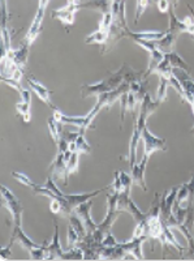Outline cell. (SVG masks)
Returning <instances> with one entry per match:
<instances>
[{
    "label": "cell",
    "mask_w": 194,
    "mask_h": 261,
    "mask_svg": "<svg viewBox=\"0 0 194 261\" xmlns=\"http://www.w3.org/2000/svg\"><path fill=\"white\" fill-rule=\"evenodd\" d=\"M181 85L184 88V92H185V101L190 103L194 98V81L185 77L181 80Z\"/></svg>",
    "instance_id": "24"
},
{
    "label": "cell",
    "mask_w": 194,
    "mask_h": 261,
    "mask_svg": "<svg viewBox=\"0 0 194 261\" xmlns=\"http://www.w3.org/2000/svg\"><path fill=\"white\" fill-rule=\"evenodd\" d=\"M71 150L67 151H58L55 160L51 163V171L52 175L56 178L63 179L65 176V170H67V163L69 157H71Z\"/></svg>",
    "instance_id": "14"
},
{
    "label": "cell",
    "mask_w": 194,
    "mask_h": 261,
    "mask_svg": "<svg viewBox=\"0 0 194 261\" xmlns=\"http://www.w3.org/2000/svg\"><path fill=\"white\" fill-rule=\"evenodd\" d=\"M127 67L128 64L124 63L116 72H112L108 77L104 80L99 81L95 84H85L81 86V97L89 98V97H98V95L103 94V93L112 92V90L118 89L121 84L127 83L125 77H127Z\"/></svg>",
    "instance_id": "3"
},
{
    "label": "cell",
    "mask_w": 194,
    "mask_h": 261,
    "mask_svg": "<svg viewBox=\"0 0 194 261\" xmlns=\"http://www.w3.org/2000/svg\"><path fill=\"white\" fill-rule=\"evenodd\" d=\"M109 188H111V186H107V187H104V188H100V190L94 191V192L77 193V195H67V193H63L62 191L58 188L55 180H53V178L51 176V178L47 179V181H46L43 186H38V184H37L36 187L33 188V191H34V193H36V195L46 196V197H48V199H53V197L59 199L63 204L62 214L63 216L68 217V216H71L72 213H74V211H76V208L78 206L79 204H82V202L88 201V200L94 199L95 196H98L99 193L104 192L106 190H109Z\"/></svg>",
    "instance_id": "1"
},
{
    "label": "cell",
    "mask_w": 194,
    "mask_h": 261,
    "mask_svg": "<svg viewBox=\"0 0 194 261\" xmlns=\"http://www.w3.org/2000/svg\"><path fill=\"white\" fill-rule=\"evenodd\" d=\"M30 105H32V93L26 89H22L20 92V102L16 105V109L25 123H29L32 119Z\"/></svg>",
    "instance_id": "15"
},
{
    "label": "cell",
    "mask_w": 194,
    "mask_h": 261,
    "mask_svg": "<svg viewBox=\"0 0 194 261\" xmlns=\"http://www.w3.org/2000/svg\"><path fill=\"white\" fill-rule=\"evenodd\" d=\"M190 34H191V36H193V37H194V29H193V32H191V33H190Z\"/></svg>",
    "instance_id": "39"
},
{
    "label": "cell",
    "mask_w": 194,
    "mask_h": 261,
    "mask_svg": "<svg viewBox=\"0 0 194 261\" xmlns=\"http://www.w3.org/2000/svg\"><path fill=\"white\" fill-rule=\"evenodd\" d=\"M12 176L16 179V180L18 181V183L24 184V186H26V187H30V188H34L37 186L36 183H33L32 179L29 178V176H26L25 174H22V172H17V171H13L12 172Z\"/></svg>",
    "instance_id": "30"
},
{
    "label": "cell",
    "mask_w": 194,
    "mask_h": 261,
    "mask_svg": "<svg viewBox=\"0 0 194 261\" xmlns=\"http://www.w3.org/2000/svg\"><path fill=\"white\" fill-rule=\"evenodd\" d=\"M144 140V155L151 157L158 150H167V141L164 139L156 137L149 128H145L142 132Z\"/></svg>",
    "instance_id": "5"
},
{
    "label": "cell",
    "mask_w": 194,
    "mask_h": 261,
    "mask_svg": "<svg viewBox=\"0 0 194 261\" xmlns=\"http://www.w3.org/2000/svg\"><path fill=\"white\" fill-rule=\"evenodd\" d=\"M85 3L84 0H68V4H82Z\"/></svg>",
    "instance_id": "36"
},
{
    "label": "cell",
    "mask_w": 194,
    "mask_h": 261,
    "mask_svg": "<svg viewBox=\"0 0 194 261\" xmlns=\"http://www.w3.org/2000/svg\"><path fill=\"white\" fill-rule=\"evenodd\" d=\"M29 45H26V43H21L20 47L17 48V50H11L9 53H7L6 55H3L2 57V60H11L12 63H15L17 67H20V68L24 69L25 65H26L27 63V58H29Z\"/></svg>",
    "instance_id": "10"
},
{
    "label": "cell",
    "mask_w": 194,
    "mask_h": 261,
    "mask_svg": "<svg viewBox=\"0 0 194 261\" xmlns=\"http://www.w3.org/2000/svg\"><path fill=\"white\" fill-rule=\"evenodd\" d=\"M48 241L43 242V246L41 248L33 249L30 253V257L34 258V260H43V258H47V247H48Z\"/></svg>",
    "instance_id": "27"
},
{
    "label": "cell",
    "mask_w": 194,
    "mask_h": 261,
    "mask_svg": "<svg viewBox=\"0 0 194 261\" xmlns=\"http://www.w3.org/2000/svg\"><path fill=\"white\" fill-rule=\"evenodd\" d=\"M13 243H18L21 247L24 249H26L27 252H32L33 249H37V248H41L43 246V243L39 244L36 243V242H33L24 231H22V227L21 225H15L13 227V232H12V237H11V242L9 244L13 246Z\"/></svg>",
    "instance_id": "7"
},
{
    "label": "cell",
    "mask_w": 194,
    "mask_h": 261,
    "mask_svg": "<svg viewBox=\"0 0 194 261\" xmlns=\"http://www.w3.org/2000/svg\"><path fill=\"white\" fill-rule=\"evenodd\" d=\"M176 41H177L176 34L167 32L162 38L159 39V41H156V45H158V47L160 48L164 54H170L175 51V47H176Z\"/></svg>",
    "instance_id": "18"
},
{
    "label": "cell",
    "mask_w": 194,
    "mask_h": 261,
    "mask_svg": "<svg viewBox=\"0 0 194 261\" xmlns=\"http://www.w3.org/2000/svg\"><path fill=\"white\" fill-rule=\"evenodd\" d=\"M62 211H63L62 201H60L59 199H56V197L51 199V202H50V212H51V213H52V214H62Z\"/></svg>",
    "instance_id": "31"
},
{
    "label": "cell",
    "mask_w": 194,
    "mask_h": 261,
    "mask_svg": "<svg viewBox=\"0 0 194 261\" xmlns=\"http://www.w3.org/2000/svg\"><path fill=\"white\" fill-rule=\"evenodd\" d=\"M63 258H68V260H81V258H85V255H84V251L77 247H72L68 251H65L64 255H63Z\"/></svg>",
    "instance_id": "25"
},
{
    "label": "cell",
    "mask_w": 194,
    "mask_h": 261,
    "mask_svg": "<svg viewBox=\"0 0 194 261\" xmlns=\"http://www.w3.org/2000/svg\"><path fill=\"white\" fill-rule=\"evenodd\" d=\"M159 102L153 101L149 93H146L140 105V114L137 116V120H134V127H133V134L129 141V153H128V162L129 167L135 165V153H137V145H138L140 139L142 137V132L146 128L147 119L150 118L151 114L159 107Z\"/></svg>",
    "instance_id": "2"
},
{
    "label": "cell",
    "mask_w": 194,
    "mask_h": 261,
    "mask_svg": "<svg viewBox=\"0 0 194 261\" xmlns=\"http://www.w3.org/2000/svg\"><path fill=\"white\" fill-rule=\"evenodd\" d=\"M159 79H160V84H159L158 90H156V102L162 103V102L165 101V98H167V90L171 86V84L167 79L164 77H159Z\"/></svg>",
    "instance_id": "22"
},
{
    "label": "cell",
    "mask_w": 194,
    "mask_h": 261,
    "mask_svg": "<svg viewBox=\"0 0 194 261\" xmlns=\"http://www.w3.org/2000/svg\"><path fill=\"white\" fill-rule=\"evenodd\" d=\"M150 4V0H137V4H135V17H134V24H138L140 18L142 17V15L145 13L146 8Z\"/></svg>",
    "instance_id": "28"
},
{
    "label": "cell",
    "mask_w": 194,
    "mask_h": 261,
    "mask_svg": "<svg viewBox=\"0 0 194 261\" xmlns=\"http://www.w3.org/2000/svg\"><path fill=\"white\" fill-rule=\"evenodd\" d=\"M78 162H79V153L78 151H72L71 157H69V160H68V163H67V170H65V176H64L65 184H68L69 175H72L73 172L78 171Z\"/></svg>",
    "instance_id": "19"
},
{
    "label": "cell",
    "mask_w": 194,
    "mask_h": 261,
    "mask_svg": "<svg viewBox=\"0 0 194 261\" xmlns=\"http://www.w3.org/2000/svg\"><path fill=\"white\" fill-rule=\"evenodd\" d=\"M188 8L190 9V13H191V17H193V20H194V8L193 7L190 6V4H188Z\"/></svg>",
    "instance_id": "38"
},
{
    "label": "cell",
    "mask_w": 194,
    "mask_h": 261,
    "mask_svg": "<svg viewBox=\"0 0 194 261\" xmlns=\"http://www.w3.org/2000/svg\"><path fill=\"white\" fill-rule=\"evenodd\" d=\"M165 33L163 32H130L129 29H127L124 32V37H129L133 41H146V42H156L164 36Z\"/></svg>",
    "instance_id": "17"
},
{
    "label": "cell",
    "mask_w": 194,
    "mask_h": 261,
    "mask_svg": "<svg viewBox=\"0 0 194 261\" xmlns=\"http://www.w3.org/2000/svg\"><path fill=\"white\" fill-rule=\"evenodd\" d=\"M165 57H167V59L170 60L171 65H172V68H180V69H182L184 72H188V73L190 72V68L188 67V64L184 62V59L180 57L176 51H174V53H170V54H165Z\"/></svg>",
    "instance_id": "21"
},
{
    "label": "cell",
    "mask_w": 194,
    "mask_h": 261,
    "mask_svg": "<svg viewBox=\"0 0 194 261\" xmlns=\"http://www.w3.org/2000/svg\"><path fill=\"white\" fill-rule=\"evenodd\" d=\"M91 206H93V199L88 200V201L82 202V204H79L76 208V211H74V213L82 220L88 234L94 232L98 227L97 223H94V221L91 218Z\"/></svg>",
    "instance_id": "9"
},
{
    "label": "cell",
    "mask_w": 194,
    "mask_h": 261,
    "mask_svg": "<svg viewBox=\"0 0 194 261\" xmlns=\"http://www.w3.org/2000/svg\"><path fill=\"white\" fill-rule=\"evenodd\" d=\"M26 81H27V85H29L30 89H32L33 92L38 95V98L41 99L42 102H44V103L47 105L50 109H53V107H55L52 105V102H51V92L47 89V88H46V86L42 85V84L39 83V81L37 80L34 76H32V74H27Z\"/></svg>",
    "instance_id": "11"
},
{
    "label": "cell",
    "mask_w": 194,
    "mask_h": 261,
    "mask_svg": "<svg viewBox=\"0 0 194 261\" xmlns=\"http://www.w3.org/2000/svg\"><path fill=\"white\" fill-rule=\"evenodd\" d=\"M2 202H3V206H6L8 209V212L11 213L13 218V223L15 225H21L22 222V212L24 208L21 205L20 200L13 195V192L11 190L3 186L2 187Z\"/></svg>",
    "instance_id": "4"
},
{
    "label": "cell",
    "mask_w": 194,
    "mask_h": 261,
    "mask_svg": "<svg viewBox=\"0 0 194 261\" xmlns=\"http://www.w3.org/2000/svg\"><path fill=\"white\" fill-rule=\"evenodd\" d=\"M43 17H44V11L43 9L38 8L36 17H34V20H33L32 25H30L29 30H27L26 33V36H25L24 41H22L24 43L32 46L33 43L36 42V39L38 38V36L42 32V22H43Z\"/></svg>",
    "instance_id": "12"
},
{
    "label": "cell",
    "mask_w": 194,
    "mask_h": 261,
    "mask_svg": "<svg viewBox=\"0 0 194 261\" xmlns=\"http://www.w3.org/2000/svg\"><path fill=\"white\" fill-rule=\"evenodd\" d=\"M64 249L60 246L59 241V226L55 223V234H53L52 242L47 247V260H63Z\"/></svg>",
    "instance_id": "16"
},
{
    "label": "cell",
    "mask_w": 194,
    "mask_h": 261,
    "mask_svg": "<svg viewBox=\"0 0 194 261\" xmlns=\"http://www.w3.org/2000/svg\"><path fill=\"white\" fill-rule=\"evenodd\" d=\"M74 143H76L77 151H78L79 154H82V153L84 154H89L91 151V146L89 145L88 140L85 139V134H82V132H81V135L77 137V140Z\"/></svg>",
    "instance_id": "23"
},
{
    "label": "cell",
    "mask_w": 194,
    "mask_h": 261,
    "mask_svg": "<svg viewBox=\"0 0 194 261\" xmlns=\"http://www.w3.org/2000/svg\"><path fill=\"white\" fill-rule=\"evenodd\" d=\"M62 123H59L58 120H55L53 118L48 119V130H50V136L53 140V143L58 145L63 136V127Z\"/></svg>",
    "instance_id": "20"
},
{
    "label": "cell",
    "mask_w": 194,
    "mask_h": 261,
    "mask_svg": "<svg viewBox=\"0 0 194 261\" xmlns=\"http://www.w3.org/2000/svg\"><path fill=\"white\" fill-rule=\"evenodd\" d=\"M78 11H81V4H67L63 8L55 9L52 15H51V17L59 18L63 25L69 27V25L74 24V15Z\"/></svg>",
    "instance_id": "8"
},
{
    "label": "cell",
    "mask_w": 194,
    "mask_h": 261,
    "mask_svg": "<svg viewBox=\"0 0 194 261\" xmlns=\"http://www.w3.org/2000/svg\"><path fill=\"white\" fill-rule=\"evenodd\" d=\"M179 192V187H172L170 191H165L160 197V217L165 225L174 218V205L176 201V196Z\"/></svg>",
    "instance_id": "6"
},
{
    "label": "cell",
    "mask_w": 194,
    "mask_h": 261,
    "mask_svg": "<svg viewBox=\"0 0 194 261\" xmlns=\"http://www.w3.org/2000/svg\"><path fill=\"white\" fill-rule=\"evenodd\" d=\"M48 2H50V0H39V7L38 8L39 9H46V7H47V4H48Z\"/></svg>",
    "instance_id": "35"
},
{
    "label": "cell",
    "mask_w": 194,
    "mask_h": 261,
    "mask_svg": "<svg viewBox=\"0 0 194 261\" xmlns=\"http://www.w3.org/2000/svg\"><path fill=\"white\" fill-rule=\"evenodd\" d=\"M116 244H118V241H116L115 237H114V235L109 232V234L106 237V239H104L103 246L104 247H114V246H116Z\"/></svg>",
    "instance_id": "34"
},
{
    "label": "cell",
    "mask_w": 194,
    "mask_h": 261,
    "mask_svg": "<svg viewBox=\"0 0 194 261\" xmlns=\"http://www.w3.org/2000/svg\"><path fill=\"white\" fill-rule=\"evenodd\" d=\"M155 3H156V8L159 9V12H162V13L170 12L171 7H172L168 0H155Z\"/></svg>",
    "instance_id": "33"
},
{
    "label": "cell",
    "mask_w": 194,
    "mask_h": 261,
    "mask_svg": "<svg viewBox=\"0 0 194 261\" xmlns=\"http://www.w3.org/2000/svg\"><path fill=\"white\" fill-rule=\"evenodd\" d=\"M149 160H150V157L144 155L141 162L135 163L134 166L130 167V170H132V174H130V175H132L133 184L140 186L145 192H147L146 180H145V172H146V166H147V163H149Z\"/></svg>",
    "instance_id": "13"
},
{
    "label": "cell",
    "mask_w": 194,
    "mask_h": 261,
    "mask_svg": "<svg viewBox=\"0 0 194 261\" xmlns=\"http://www.w3.org/2000/svg\"><path fill=\"white\" fill-rule=\"evenodd\" d=\"M111 190L116 193L123 192V183H121V178L119 171L115 172V179H114V183L111 184Z\"/></svg>",
    "instance_id": "32"
},
{
    "label": "cell",
    "mask_w": 194,
    "mask_h": 261,
    "mask_svg": "<svg viewBox=\"0 0 194 261\" xmlns=\"http://www.w3.org/2000/svg\"><path fill=\"white\" fill-rule=\"evenodd\" d=\"M168 2H170L171 6L174 7L175 9H176V8H177V6H179V0H168Z\"/></svg>",
    "instance_id": "37"
},
{
    "label": "cell",
    "mask_w": 194,
    "mask_h": 261,
    "mask_svg": "<svg viewBox=\"0 0 194 261\" xmlns=\"http://www.w3.org/2000/svg\"><path fill=\"white\" fill-rule=\"evenodd\" d=\"M121 178V183H123V192H132V186H133V179L132 175L127 174V172L124 171H119Z\"/></svg>",
    "instance_id": "29"
},
{
    "label": "cell",
    "mask_w": 194,
    "mask_h": 261,
    "mask_svg": "<svg viewBox=\"0 0 194 261\" xmlns=\"http://www.w3.org/2000/svg\"><path fill=\"white\" fill-rule=\"evenodd\" d=\"M79 242H81V237L78 235V232L74 230L73 226H68V248L77 247Z\"/></svg>",
    "instance_id": "26"
}]
</instances>
